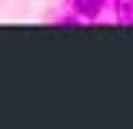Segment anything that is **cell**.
<instances>
[{
	"mask_svg": "<svg viewBox=\"0 0 133 129\" xmlns=\"http://www.w3.org/2000/svg\"><path fill=\"white\" fill-rule=\"evenodd\" d=\"M113 17H116V23L133 27V0H113Z\"/></svg>",
	"mask_w": 133,
	"mask_h": 129,
	"instance_id": "2",
	"label": "cell"
},
{
	"mask_svg": "<svg viewBox=\"0 0 133 129\" xmlns=\"http://www.w3.org/2000/svg\"><path fill=\"white\" fill-rule=\"evenodd\" d=\"M107 7H110V0H66V10L77 17L80 23L83 20H87V23H90V20H100Z\"/></svg>",
	"mask_w": 133,
	"mask_h": 129,
	"instance_id": "1",
	"label": "cell"
}]
</instances>
